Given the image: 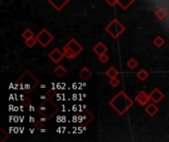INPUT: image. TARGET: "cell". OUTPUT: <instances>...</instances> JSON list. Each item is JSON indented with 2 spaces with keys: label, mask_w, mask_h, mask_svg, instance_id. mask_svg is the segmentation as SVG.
Segmentation results:
<instances>
[{
  "label": "cell",
  "mask_w": 169,
  "mask_h": 142,
  "mask_svg": "<svg viewBox=\"0 0 169 142\" xmlns=\"http://www.w3.org/2000/svg\"><path fill=\"white\" fill-rule=\"evenodd\" d=\"M109 105L119 116H124L133 107L134 101L124 91H120L110 100Z\"/></svg>",
  "instance_id": "obj_1"
},
{
  "label": "cell",
  "mask_w": 169,
  "mask_h": 142,
  "mask_svg": "<svg viewBox=\"0 0 169 142\" xmlns=\"http://www.w3.org/2000/svg\"><path fill=\"white\" fill-rule=\"evenodd\" d=\"M38 85H39V81L29 70H26L16 81V86L25 94L31 93Z\"/></svg>",
  "instance_id": "obj_2"
},
{
  "label": "cell",
  "mask_w": 169,
  "mask_h": 142,
  "mask_svg": "<svg viewBox=\"0 0 169 142\" xmlns=\"http://www.w3.org/2000/svg\"><path fill=\"white\" fill-rule=\"evenodd\" d=\"M36 111L45 121H50L54 114L58 113V107L52 101V99L47 98L40 105L37 106Z\"/></svg>",
  "instance_id": "obj_3"
},
{
  "label": "cell",
  "mask_w": 169,
  "mask_h": 142,
  "mask_svg": "<svg viewBox=\"0 0 169 142\" xmlns=\"http://www.w3.org/2000/svg\"><path fill=\"white\" fill-rule=\"evenodd\" d=\"M105 31L113 38L114 40H117L122 36L123 33L126 31V27H125L118 19L115 18L106 26Z\"/></svg>",
  "instance_id": "obj_4"
},
{
  "label": "cell",
  "mask_w": 169,
  "mask_h": 142,
  "mask_svg": "<svg viewBox=\"0 0 169 142\" xmlns=\"http://www.w3.org/2000/svg\"><path fill=\"white\" fill-rule=\"evenodd\" d=\"M94 119V114L89 110H84L77 113L74 117V122H77L82 127H86Z\"/></svg>",
  "instance_id": "obj_5"
},
{
  "label": "cell",
  "mask_w": 169,
  "mask_h": 142,
  "mask_svg": "<svg viewBox=\"0 0 169 142\" xmlns=\"http://www.w3.org/2000/svg\"><path fill=\"white\" fill-rule=\"evenodd\" d=\"M36 40L38 41V43H40L43 47H47L53 42V36L48 29L43 28L40 31V33L36 35Z\"/></svg>",
  "instance_id": "obj_6"
},
{
  "label": "cell",
  "mask_w": 169,
  "mask_h": 142,
  "mask_svg": "<svg viewBox=\"0 0 169 142\" xmlns=\"http://www.w3.org/2000/svg\"><path fill=\"white\" fill-rule=\"evenodd\" d=\"M48 57H50V59L53 63L58 64L59 62H61L62 59L65 56H64V53L62 52L59 48L56 47V48H53L50 53H48Z\"/></svg>",
  "instance_id": "obj_7"
},
{
  "label": "cell",
  "mask_w": 169,
  "mask_h": 142,
  "mask_svg": "<svg viewBox=\"0 0 169 142\" xmlns=\"http://www.w3.org/2000/svg\"><path fill=\"white\" fill-rule=\"evenodd\" d=\"M149 98L152 102H154L155 104H158L159 102H161L164 98V94L158 89V88H154L150 92L149 94Z\"/></svg>",
  "instance_id": "obj_8"
},
{
  "label": "cell",
  "mask_w": 169,
  "mask_h": 142,
  "mask_svg": "<svg viewBox=\"0 0 169 142\" xmlns=\"http://www.w3.org/2000/svg\"><path fill=\"white\" fill-rule=\"evenodd\" d=\"M57 11L62 10L69 3L70 0H47Z\"/></svg>",
  "instance_id": "obj_9"
},
{
  "label": "cell",
  "mask_w": 169,
  "mask_h": 142,
  "mask_svg": "<svg viewBox=\"0 0 169 142\" xmlns=\"http://www.w3.org/2000/svg\"><path fill=\"white\" fill-rule=\"evenodd\" d=\"M66 46L68 47H70L71 50L75 52L76 55H78V54L83 51V47L80 45V43L76 41L75 39H71V40H69L68 42L66 43Z\"/></svg>",
  "instance_id": "obj_10"
},
{
  "label": "cell",
  "mask_w": 169,
  "mask_h": 142,
  "mask_svg": "<svg viewBox=\"0 0 169 142\" xmlns=\"http://www.w3.org/2000/svg\"><path fill=\"white\" fill-rule=\"evenodd\" d=\"M150 100L149 95L146 94V92L144 91H140L139 94L135 97V101H137L140 106H145L146 104H148Z\"/></svg>",
  "instance_id": "obj_11"
},
{
  "label": "cell",
  "mask_w": 169,
  "mask_h": 142,
  "mask_svg": "<svg viewBox=\"0 0 169 142\" xmlns=\"http://www.w3.org/2000/svg\"><path fill=\"white\" fill-rule=\"evenodd\" d=\"M93 51L97 54L98 56H99V55H102V54H104L108 51V47L105 43H103L102 42H99L93 47Z\"/></svg>",
  "instance_id": "obj_12"
},
{
  "label": "cell",
  "mask_w": 169,
  "mask_h": 142,
  "mask_svg": "<svg viewBox=\"0 0 169 142\" xmlns=\"http://www.w3.org/2000/svg\"><path fill=\"white\" fill-rule=\"evenodd\" d=\"M144 111L146 112V113H148L149 117H154L155 114L158 113L159 109H158V107L156 106V104L154 102H152V103L148 104V105L145 107Z\"/></svg>",
  "instance_id": "obj_13"
},
{
  "label": "cell",
  "mask_w": 169,
  "mask_h": 142,
  "mask_svg": "<svg viewBox=\"0 0 169 142\" xmlns=\"http://www.w3.org/2000/svg\"><path fill=\"white\" fill-rule=\"evenodd\" d=\"M78 75H79V77L82 80L87 81L92 76V71L88 67H83L82 69L79 71Z\"/></svg>",
  "instance_id": "obj_14"
},
{
  "label": "cell",
  "mask_w": 169,
  "mask_h": 142,
  "mask_svg": "<svg viewBox=\"0 0 169 142\" xmlns=\"http://www.w3.org/2000/svg\"><path fill=\"white\" fill-rule=\"evenodd\" d=\"M135 1H137V0H117V4H119V6L123 10H127L132 6Z\"/></svg>",
  "instance_id": "obj_15"
},
{
  "label": "cell",
  "mask_w": 169,
  "mask_h": 142,
  "mask_svg": "<svg viewBox=\"0 0 169 142\" xmlns=\"http://www.w3.org/2000/svg\"><path fill=\"white\" fill-rule=\"evenodd\" d=\"M53 73L56 74L58 78H62V77H63V76L67 73V70L65 69V67H63L62 65L58 64L57 66L53 69Z\"/></svg>",
  "instance_id": "obj_16"
},
{
  "label": "cell",
  "mask_w": 169,
  "mask_h": 142,
  "mask_svg": "<svg viewBox=\"0 0 169 142\" xmlns=\"http://www.w3.org/2000/svg\"><path fill=\"white\" fill-rule=\"evenodd\" d=\"M63 53H64V56L67 59H74L76 56H77L75 54V52L70 47H68L66 45L63 47Z\"/></svg>",
  "instance_id": "obj_17"
},
{
  "label": "cell",
  "mask_w": 169,
  "mask_h": 142,
  "mask_svg": "<svg viewBox=\"0 0 169 142\" xmlns=\"http://www.w3.org/2000/svg\"><path fill=\"white\" fill-rule=\"evenodd\" d=\"M155 17L158 20H164L167 17L166 10H164L163 8H158L155 11Z\"/></svg>",
  "instance_id": "obj_18"
},
{
  "label": "cell",
  "mask_w": 169,
  "mask_h": 142,
  "mask_svg": "<svg viewBox=\"0 0 169 142\" xmlns=\"http://www.w3.org/2000/svg\"><path fill=\"white\" fill-rule=\"evenodd\" d=\"M119 74V71L114 67V66H111L110 68H108L107 71H106V75L108 76L109 78H114V77H117Z\"/></svg>",
  "instance_id": "obj_19"
},
{
  "label": "cell",
  "mask_w": 169,
  "mask_h": 142,
  "mask_svg": "<svg viewBox=\"0 0 169 142\" xmlns=\"http://www.w3.org/2000/svg\"><path fill=\"white\" fill-rule=\"evenodd\" d=\"M127 65H128V67L130 69H132V70H135V68H137L139 66V62L137 59H135L134 57H130L128 62H127Z\"/></svg>",
  "instance_id": "obj_20"
},
{
  "label": "cell",
  "mask_w": 169,
  "mask_h": 142,
  "mask_svg": "<svg viewBox=\"0 0 169 142\" xmlns=\"http://www.w3.org/2000/svg\"><path fill=\"white\" fill-rule=\"evenodd\" d=\"M21 36H22V38H23V39H24L25 41H26V40H28V39H31V38L36 37L34 33H33V31L30 30V29H26V30L21 34Z\"/></svg>",
  "instance_id": "obj_21"
},
{
  "label": "cell",
  "mask_w": 169,
  "mask_h": 142,
  "mask_svg": "<svg viewBox=\"0 0 169 142\" xmlns=\"http://www.w3.org/2000/svg\"><path fill=\"white\" fill-rule=\"evenodd\" d=\"M137 77L140 81H144L146 78L148 77V72L145 69H140L139 72H137Z\"/></svg>",
  "instance_id": "obj_22"
},
{
  "label": "cell",
  "mask_w": 169,
  "mask_h": 142,
  "mask_svg": "<svg viewBox=\"0 0 169 142\" xmlns=\"http://www.w3.org/2000/svg\"><path fill=\"white\" fill-rule=\"evenodd\" d=\"M153 43L157 47H161L165 43V41H164V39H163L161 36H157L154 39V41H153Z\"/></svg>",
  "instance_id": "obj_23"
},
{
  "label": "cell",
  "mask_w": 169,
  "mask_h": 142,
  "mask_svg": "<svg viewBox=\"0 0 169 142\" xmlns=\"http://www.w3.org/2000/svg\"><path fill=\"white\" fill-rule=\"evenodd\" d=\"M37 42H38V41L36 40V37H34V38H31V39L26 40L25 41V45L28 47L32 48V47H34L36 46Z\"/></svg>",
  "instance_id": "obj_24"
},
{
  "label": "cell",
  "mask_w": 169,
  "mask_h": 142,
  "mask_svg": "<svg viewBox=\"0 0 169 142\" xmlns=\"http://www.w3.org/2000/svg\"><path fill=\"white\" fill-rule=\"evenodd\" d=\"M9 138V134L5 129H0V142H4Z\"/></svg>",
  "instance_id": "obj_25"
},
{
  "label": "cell",
  "mask_w": 169,
  "mask_h": 142,
  "mask_svg": "<svg viewBox=\"0 0 169 142\" xmlns=\"http://www.w3.org/2000/svg\"><path fill=\"white\" fill-rule=\"evenodd\" d=\"M46 95H47V98H48V99H53V98L57 96V91L54 89H48L46 93Z\"/></svg>",
  "instance_id": "obj_26"
},
{
  "label": "cell",
  "mask_w": 169,
  "mask_h": 142,
  "mask_svg": "<svg viewBox=\"0 0 169 142\" xmlns=\"http://www.w3.org/2000/svg\"><path fill=\"white\" fill-rule=\"evenodd\" d=\"M109 84H110L113 87V88H116V87L119 86V84H120V80L117 77L111 78L110 80H109Z\"/></svg>",
  "instance_id": "obj_27"
},
{
  "label": "cell",
  "mask_w": 169,
  "mask_h": 142,
  "mask_svg": "<svg viewBox=\"0 0 169 142\" xmlns=\"http://www.w3.org/2000/svg\"><path fill=\"white\" fill-rule=\"evenodd\" d=\"M99 61L103 64H105L109 61V56L107 55L106 53L102 54V55H99Z\"/></svg>",
  "instance_id": "obj_28"
},
{
  "label": "cell",
  "mask_w": 169,
  "mask_h": 142,
  "mask_svg": "<svg viewBox=\"0 0 169 142\" xmlns=\"http://www.w3.org/2000/svg\"><path fill=\"white\" fill-rule=\"evenodd\" d=\"M34 127L37 129V130H42L43 127H45V124H43V122L42 121H39V122H37L34 125Z\"/></svg>",
  "instance_id": "obj_29"
},
{
  "label": "cell",
  "mask_w": 169,
  "mask_h": 142,
  "mask_svg": "<svg viewBox=\"0 0 169 142\" xmlns=\"http://www.w3.org/2000/svg\"><path fill=\"white\" fill-rule=\"evenodd\" d=\"M108 5H110L111 7H114L117 4V0H105Z\"/></svg>",
  "instance_id": "obj_30"
},
{
  "label": "cell",
  "mask_w": 169,
  "mask_h": 142,
  "mask_svg": "<svg viewBox=\"0 0 169 142\" xmlns=\"http://www.w3.org/2000/svg\"><path fill=\"white\" fill-rule=\"evenodd\" d=\"M23 103H24V106H25V107H27V106H29L32 102H31V100L29 99V98H25V100H24V102H23Z\"/></svg>",
  "instance_id": "obj_31"
}]
</instances>
